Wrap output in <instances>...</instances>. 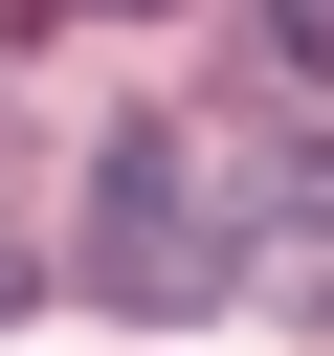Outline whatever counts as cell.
<instances>
[{
  "instance_id": "obj_2",
  "label": "cell",
  "mask_w": 334,
  "mask_h": 356,
  "mask_svg": "<svg viewBox=\"0 0 334 356\" xmlns=\"http://www.w3.org/2000/svg\"><path fill=\"white\" fill-rule=\"evenodd\" d=\"M0 312H22V245H0Z\"/></svg>"
},
{
  "instance_id": "obj_1",
  "label": "cell",
  "mask_w": 334,
  "mask_h": 356,
  "mask_svg": "<svg viewBox=\"0 0 334 356\" xmlns=\"http://www.w3.org/2000/svg\"><path fill=\"white\" fill-rule=\"evenodd\" d=\"M89 289H111V312H223V289H245V222H200V134H111V178H89Z\"/></svg>"
}]
</instances>
